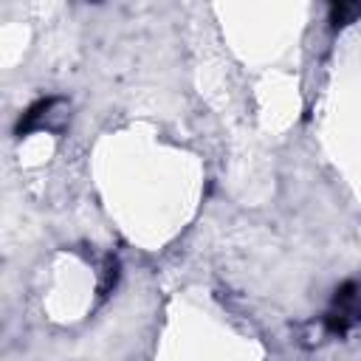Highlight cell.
I'll return each instance as SVG.
<instances>
[{
  "label": "cell",
  "instance_id": "cell-1",
  "mask_svg": "<svg viewBox=\"0 0 361 361\" xmlns=\"http://www.w3.org/2000/svg\"><path fill=\"white\" fill-rule=\"evenodd\" d=\"M358 322H361V282H350L336 293L333 307L327 313V327L333 333H347Z\"/></svg>",
  "mask_w": 361,
  "mask_h": 361
}]
</instances>
